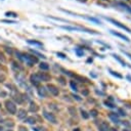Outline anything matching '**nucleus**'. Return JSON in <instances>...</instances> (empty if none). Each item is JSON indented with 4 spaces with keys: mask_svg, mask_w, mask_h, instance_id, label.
Here are the masks:
<instances>
[{
    "mask_svg": "<svg viewBox=\"0 0 131 131\" xmlns=\"http://www.w3.org/2000/svg\"><path fill=\"white\" fill-rule=\"evenodd\" d=\"M38 94L41 96V97H46V96H47L46 89L44 88V87H38Z\"/></svg>",
    "mask_w": 131,
    "mask_h": 131,
    "instance_id": "nucleus-12",
    "label": "nucleus"
},
{
    "mask_svg": "<svg viewBox=\"0 0 131 131\" xmlns=\"http://www.w3.org/2000/svg\"><path fill=\"white\" fill-rule=\"evenodd\" d=\"M28 44L30 45H34V46H38V47H43V44L41 42L37 41V40H28Z\"/></svg>",
    "mask_w": 131,
    "mask_h": 131,
    "instance_id": "nucleus-11",
    "label": "nucleus"
},
{
    "mask_svg": "<svg viewBox=\"0 0 131 131\" xmlns=\"http://www.w3.org/2000/svg\"><path fill=\"white\" fill-rule=\"evenodd\" d=\"M38 110H39V107L37 105L35 102H33V101H31V104H30V111L31 112H38Z\"/></svg>",
    "mask_w": 131,
    "mask_h": 131,
    "instance_id": "nucleus-15",
    "label": "nucleus"
},
{
    "mask_svg": "<svg viewBox=\"0 0 131 131\" xmlns=\"http://www.w3.org/2000/svg\"><path fill=\"white\" fill-rule=\"evenodd\" d=\"M12 68L15 69V70H23V68L20 67V66H18V64H17L15 61H12Z\"/></svg>",
    "mask_w": 131,
    "mask_h": 131,
    "instance_id": "nucleus-24",
    "label": "nucleus"
},
{
    "mask_svg": "<svg viewBox=\"0 0 131 131\" xmlns=\"http://www.w3.org/2000/svg\"><path fill=\"white\" fill-rule=\"evenodd\" d=\"M47 89H48V91L50 92L52 95H54V96H57L58 94H60V90H58L57 87L55 85H53V84H48Z\"/></svg>",
    "mask_w": 131,
    "mask_h": 131,
    "instance_id": "nucleus-5",
    "label": "nucleus"
},
{
    "mask_svg": "<svg viewBox=\"0 0 131 131\" xmlns=\"http://www.w3.org/2000/svg\"><path fill=\"white\" fill-rule=\"evenodd\" d=\"M5 15L6 17H17V12H13V11H7L5 12Z\"/></svg>",
    "mask_w": 131,
    "mask_h": 131,
    "instance_id": "nucleus-19",
    "label": "nucleus"
},
{
    "mask_svg": "<svg viewBox=\"0 0 131 131\" xmlns=\"http://www.w3.org/2000/svg\"><path fill=\"white\" fill-rule=\"evenodd\" d=\"M4 80H5V76L3 74L0 73V82H3Z\"/></svg>",
    "mask_w": 131,
    "mask_h": 131,
    "instance_id": "nucleus-33",
    "label": "nucleus"
},
{
    "mask_svg": "<svg viewBox=\"0 0 131 131\" xmlns=\"http://www.w3.org/2000/svg\"><path fill=\"white\" fill-rule=\"evenodd\" d=\"M30 81H31V83L33 84L34 86H38L39 85V83L41 82L39 79V77H38V75L37 74H33V75H31V77H30Z\"/></svg>",
    "mask_w": 131,
    "mask_h": 131,
    "instance_id": "nucleus-8",
    "label": "nucleus"
},
{
    "mask_svg": "<svg viewBox=\"0 0 131 131\" xmlns=\"http://www.w3.org/2000/svg\"><path fill=\"white\" fill-rule=\"evenodd\" d=\"M0 61H1L2 63H4V61H6V58L4 57V53H3V52H1V50H0Z\"/></svg>",
    "mask_w": 131,
    "mask_h": 131,
    "instance_id": "nucleus-27",
    "label": "nucleus"
},
{
    "mask_svg": "<svg viewBox=\"0 0 131 131\" xmlns=\"http://www.w3.org/2000/svg\"><path fill=\"white\" fill-rule=\"evenodd\" d=\"M123 52H124V51H123ZM124 53H125L129 58H131V54H130V53H128V52H124Z\"/></svg>",
    "mask_w": 131,
    "mask_h": 131,
    "instance_id": "nucleus-39",
    "label": "nucleus"
},
{
    "mask_svg": "<svg viewBox=\"0 0 131 131\" xmlns=\"http://www.w3.org/2000/svg\"><path fill=\"white\" fill-rule=\"evenodd\" d=\"M70 85H71L72 89H73L74 91H77V90H78V88H77V85H76V84H75V82H74V81H71V82H70Z\"/></svg>",
    "mask_w": 131,
    "mask_h": 131,
    "instance_id": "nucleus-25",
    "label": "nucleus"
},
{
    "mask_svg": "<svg viewBox=\"0 0 131 131\" xmlns=\"http://www.w3.org/2000/svg\"><path fill=\"white\" fill-rule=\"evenodd\" d=\"M105 105H107V107H109V108H115L114 105H112L111 102H108V101H105Z\"/></svg>",
    "mask_w": 131,
    "mask_h": 131,
    "instance_id": "nucleus-30",
    "label": "nucleus"
},
{
    "mask_svg": "<svg viewBox=\"0 0 131 131\" xmlns=\"http://www.w3.org/2000/svg\"><path fill=\"white\" fill-rule=\"evenodd\" d=\"M81 116H82V118H83V119H85V120L89 118V115L87 114V112L84 111L83 109H81Z\"/></svg>",
    "mask_w": 131,
    "mask_h": 131,
    "instance_id": "nucleus-21",
    "label": "nucleus"
},
{
    "mask_svg": "<svg viewBox=\"0 0 131 131\" xmlns=\"http://www.w3.org/2000/svg\"><path fill=\"white\" fill-rule=\"evenodd\" d=\"M61 29H65V30H68V31H77V32H85V33H88V34H93V35H98L97 32L92 31V30H89V29H86V28L67 27V26H61Z\"/></svg>",
    "mask_w": 131,
    "mask_h": 131,
    "instance_id": "nucleus-2",
    "label": "nucleus"
},
{
    "mask_svg": "<svg viewBox=\"0 0 131 131\" xmlns=\"http://www.w3.org/2000/svg\"><path fill=\"white\" fill-rule=\"evenodd\" d=\"M43 115H44V117L49 121V122H51V123H53V124L57 123V118L53 116V114L48 113V112L44 111V112H43Z\"/></svg>",
    "mask_w": 131,
    "mask_h": 131,
    "instance_id": "nucleus-6",
    "label": "nucleus"
},
{
    "mask_svg": "<svg viewBox=\"0 0 131 131\" xmlns=\"http://www.w3.org/2000/svg\"><path fill=\"white\" fill-rule=\"evenodd\" d=\"M17 115L18 119H21V120L26 119V118H27V111L24 110V109H20V110L17 111Z\"/></svg>",
    "mask_w": 131,
    "mask_h": 131,
    "instance_id": "nucleus-10",
    "label": "nucleus"
},
{
    "mask_svg": "<svg viewBox=\"0 0 131 131\" xmlns=\"http://www.w3.org/2000/svg\"><path fill=\"white\" fill-rule=\"evenodd\" d=\"M124 131H127V130H124Z\"/></svg>",
    "mask_w": 131,
    "mask_h": 131,
    "instance_id": "nucleus-48",
    "label": "nucleus"
},
{
    "mask_svg": "<svg viewBox=\"0 0 131 131\" xmlns=\"http://www.w3.org/2000/svg\"><path fill=\"white\" fill-rule=\"evenodd\" d=\"M17 55H18V58H20V60L26 61V64H28L30 67L33 66L34 64H37L39 61L37 57H34V55H31V54H28V53H21V52H17Z\"/></svg>",
    "mask_w": 131,
    "mask_h": 131,
    "instance_id": "nucleus-1",
    "label": "nucleus"
},
{
    "mask_svg": "<svg viewBox=\"0 0 131 131\" xmlns=\"http://www.w3.org/2000/svg\"><path fill=\"white\" fill-rule=\"evenodd\" d=\"M73 97H74L75 99H77L78 101H80V100H81V97H79V96H78V95H75V94H73Z\"/></svg>",
    "mask_w": 131,
    "mask_h": 131,
    "instance_id": "nucleus-36",
    "label": "nucleus"
},
{
    "mask_svg": "<svg viewBox=\"0 0 131 131\" xmlns=\"http://www.w3.org/2000/svg\"><path fill=\"white\" fill-rule=\"evenodd\" d=\"M6 125H7V127H12L13 126V123H6Z\"/></svg>",
    "mask_w": 131,
    "mask_h": 131,
    "instance_id": "nucleus-38",
    "label": "nucleus"
},
{
    "mask_svg": "<svg viewBox=\"0 0 131 131\" xmlns=\"http://www.w3.org/2000/svg\"><path fill=\"white\" fill-rule=\"evenodd\" d=\"M73 131H80V129L79 128H76V129H74Z\"/></svg>",
    "mask_w": 131,
    "mask_h": 131,
    "instance_id": "nucleus-42",
    "label": "nucleus"
},
{
    "mask_svg": "<svg viewBox=\"0 0 131 131\" xmlns=\"http://www.w3.org/2000/svg\"><path fill=\"white\" fill-rule=\"evenodd\" d=\"M110 73L113 75V76H115V77H117V78H119V79H122L123 78V76L122 75H120V74H118L117 72H114V71H112V70H110Z\"/></svg>",
    "mask_w": 131,
    "mask_h": 131,
    "instance_id": "nucleus-23",
    "label": "nucleus"
},
{
    "mask_svg": "<svg viewBox=\"0 0 131 131\" xmlns=\"http://www.w3.org/2000/svg\"><path fill=\"white\" fill-rule=\"evenodd\" d=\"M112 55H113V57H114V58H116V60H117L118 61H119V63H120L121 65H122V66H123V67H125V66H126V63H125V61H123L122 58H121V57H120L118 54H116V53H113Z\"/></svg>",
    "mask_w": 131,
    "mask_h": 131,
    "instance_id": "nucleus-16",
    "label": "nucleus"
},
{
    "mask_svg": "<svg viewBox=\"0 0 131 131\" xmlns=\"http://www.w3.org/2000/svg\"><path fill=\"white\" fill-rule=\"evenodd\" d=\"M110 33L112 34V35L117 36V37H119V38L123 39L124 41H126V42H130V39L128 38V37L125 36V35H123V34H121V33H119V32H116V31H114V30H110Z\"/></svg>",
    "mask_w": 131,
    "mask_h": 131,
    "instance_id": "nucleus-7",
    "label": "nucleus"
},
{
    "mask_svg": "<svg viewBox=\"0 0 131 131\" xmlns=\"http://www.w3.org/2000/svg\"><path fill=\"white\" fill-rule=\"evenodd\" d=\"M7 131H12V130H10V129H9V130H7Z\"/></svg>",
    "mask_w": 131,
    "mask_h": 131,
    "instance_id": "nucleus-46",
    "label": "nucleus"
},
{
    "mask_svg": "<svg viewBox=\"0 0 131 131\" xmlns=\"http://www.w3.org/2000/svg\"><path fill=\"white\" fill-rule=\"evenodd\" d=\"M37 75H38L40 81H45V82H47V81H50V79H51L50 75H48L46 73H37Z\"/></svg>",
    "mask_w": 131,
    "mask_h": 131,
    "instance_id": "nucleus-9",
    "label": "nucleus"
},
{
    "mask_svg": "<svg viewBox=\"0 0 131 131\" xmlns=\"http://www.w3.org/2000/svg\"><path fill=\"white\" fill-rule=\"evenodd\" d=\"M127 10H128V11H130V12H131V8H130V7H128V9H127Z\"/></svg>",
    "mask_w": 131,
    "mask_h": 131,
    "instance_id": "nucleus-44",
    "label": "nucleus"
},
{
    "mask_svg": "<svg viewBox=\"0 0 131 131\" xmlns=\"http://www.w3.org/2000/svg\"><path fill=\"white\" fill-rule=\"evenodd\" d=\"M112 131H117V130H115V129H112Z\"/></svg>",
    "mask_w": 131,
    "mask_h": 131,
    "instance_id": "nucleus-45",
    "label": "nucleus"
},
{
    "mask_svg": "<svg viewBox=\"0 0 131 131\" xmlns=\"http://www.w3.org/2000/svg\"><path fill=\"white\" fill-rule=\"evenodd\" d=\"M18 131H28V129L26 128V127H24V126H20V127H18Z\"/></svg>",
    "mask_w": 131,
    "mask_h": 131,
    "instance_id": "nucleus-32",
    "label": "nucleus"
},
{
    "mask_svg": "<svg viewBox=\"0 0 131 131\" xmlns=\"http://www.w3.org/2000/svg\"><path fill=\"white\" fill-rule=\"evenodd\" d=\"M127 79L130 80V82H131V76H130V75H128V76H127Z\"/></svg>",
    "mask_w": 131,
    "mask_h": 131,
    "instance_id": "nucleus-40",
    "label": "nucleus"
},
{
    "mask_svg": "<svg viewBox=\"0 0 131 131\" xmlns=\"http://www.w3.org/2000/svg\"><path fill=\"white\" fill-rule=\"evenodd\" d=\"M26 122L28 124H35L36 123V120L34 117H27L26 118Z\"/></svg>",
    "mask_w": 131,
    "mask_h": 131,
    "instance_id": "nucleus-18",
    "label": "nucleus"
},
{
    "mask_svg": "<svg viewBox=\"0 0 131 131\" xmlns=\"http://www.w3.org/2000/svg\"><path fill=\"white\" fill-rule=\"evenodd\" d=\"M119 112H120V113H121L120 115H122V116H125V115H126V114H125V112H123L122 110H119Z\"/></svg>",
    "mask_w": 131,
    "mask_h": 131,
    "instance_id": "nucleus-37",
    "label": "nucleus"
},
{
    "mask_svg": "<svg viewBox=\"0 0 131 131\" xmlns=\"http://www.w3.org/2000/svg\"><path fill=\"white\" fill-rule=\"evenodd\" d=\"M39 68L41 69L42 71H47L49 69V66H48V64H46V63H41L39 65Z\"/></svg>",
    "mask_w": 131,
    "mask_h": 131,
    "instance_id": "nucleus-17",
    "label": "nucleus"
},
{
    "mask_svg": "<svg viewBox=\"0 0 131 131\" xmlns=\"http://www.w3.org/2000/svg\"><path fill=\"white\" fill-rule=\"evenodd\" d=\"M87 63H92V58H89V60L87 61Z\"/></svg>",
    "mask_w": 131,
    "mask_h": 131,
    "instance_id": "nucleus-41",
    "label": "nucleus"
},
{
    "mask_svg": "<svg viewBox=\"0 0 131 131\" xmlns=\"http://www.w3.org/2000/svg\"><path fill=\"white\" fill-rule=\"evenodd\" d=\"M82 94L83 95H88L89 94V91L87 89H85V90H83V91H82Z\"/></svg>",
    "mask_w": 131,
    "mask_h": 131,
    "instance_id": "nucleus-34",
    "label": "nucleus"
},
{
    "mask_svg": "<svg viewBox=\"0 0 131 131\" xmlns=\"http://www.w3.org/2000/svg\"><path fill=\"white\" fill-rule=\"evenodd\" d=\"M97 114H98V112L96 110H91V111H90V115H91L92 117H96V116H97Z\"/></svg>",
    "mask_w": 131,
    "mask_h": 131,
    "instance_id": "nucleus-29",
    "label": "nucleus"
},
{
    "mask_svg": "<svg viewBox=\"0 0 131 131\" xmlns=\"http://www.w3.org/2000/svg\"><path fill=\"white\" fill-rule=\"evenodd\" d=\"M31 51H32V52H33V53H34V54L38 55V57H39L45 58V55H43V54H41V53H40V52H38V51H36V50H31Z\"/></svg>",
    "mask_w": 131,
    "mask_h": 131,
    "instance_id": "nucleus-26",
    "label": "nucleus"
},
{
    "mask_svg": "<svg viewBox=\"0 0 131 131\" xmlns=\"http://www.w3.org/2000/svg\"><path fill=\"white\" fill-rule=\"evenodd\" d=\"M58 81H60V83L61 84V85H66V84H67L65 78H63V77H58Z\"/></svg>",
    "mask_w": 131,
    "mask_h": 131,
    "instance_id": "nucleus-28",
    "label": "nucleus"
},
{
    "mask_svg": "<svg viewBox=\"0 0 131 131\" xmlns=\"http://www.w3.org/2000/svg\"><path fill=\"white\" fill-rule=\"evenodd\" d=\"M76 108L75 107H70L69 108V113H70L72 116H76Z\"/></svg>",
    "mask_w": 131,
    "mask_h": 131,
    "instance_id": "nucleus-22",
    "label": "nucleus"
},
{
    "mask_svg": "<svg viewBox=\"0 0 131 131\" xmlns=\"http://www.w3.org/2000/svg\"><path fill=\"white\" fill-rule=\"evenodd\" d=\"M105 18L107 21L110 22V23H112L113 25H115L116 27L120 28V29H122V30H124V31H126V32H128V33H131V29H130V28L126 27L125 25H123V24H121L120 22H118V21H116V20H114V18H111V17H105Z\"/></svg>",
    "mask_w": 131,
    "mask_h": 131,
    "instance_id": "nucleus-3",
    "label": "nucleus"
},
{
    "mask_svg": "<svg viewBox=\"0 0 131 131\" xmlns=\"http://www.w3.org/2000/svg\"><path fill=\"white\" fill-rule=\"evenodd\" d=\"M2 22H3V23H8V24H15V22H13V21H6V20H4Z\"/></svg>",
    "mask_w": 131,
    "mask_h": 131,
    "instance_id": "nucleus-35",
    "label": "nucleus"
},
{
    "mask_svg": "<svg viewBox=\"0 0 131 131\" xmlns=\"http://www.w3.org/2000/svg\"><path fill=\"white\" fill-rule=\"evenodd\" d=\"M75 53H76L78 57H83V55H84V51H83V49L75 48Z\"/></svg>",
    "mask_w": 131,
    "mask_h": 131,
    "instance_id": "nucleus-20",
    "label": "nucleus"
},
{
    "mask_svg": "<svg viewBox=\"0 0 131 131\" xmlns=\"http://www.w3.org/2000/svg\"><path fill=\"white\" fill-rule=\"evenodd\" d=\"M109 124L107 122H102L99 125V131H109Z\"/></svg>",
    "mask_w": 131,
    "mask_h": 131,
    "instance_id": "nucleus-14",
    "label": "nucleus"
},
{
    "mask_svg": "<svg viewBox=\"0 0 131 131\" xmlns=\"http://www.w3.org/2000/svg\"><path fill=\"white\" fill-rule=\"evenodd\" d=\"M0 108H1V104H0Z\"/></svg>",
    "mask_w": 131,
    "mask_h": 131,
    "instance_id": "nucleus-47",
    "label": "nucleus"
},
{
    "mask_svg": "<svg viewBox=\"0 0 131 131\" xmlns=\"http://www.w3.org/2000/svg\"><path fill=\"white\" fill-rule=\"evenodd\" d=\"M4 105H5V109L7 110V112L9 114L14 115L17 113V107H15V105L11 100H6Z\"/></svg>",
    "mask_w": 131,
    "mask_h": 131,
    "instance_id": "nucleus-4",
    "label": "nucleus"
},
{
    "mask_svg": "<svg viewBox=\"0 0 131 131\" xmlns=\"http://www.w3.org/2000/svg\"><path fill=\"white\" fill-rule=\"evenodd\" d=\"M2 130H3V128H2V126L0 125V131H2Z\"/></svg>",
    "mask_w": 131,
    "mask_h": 131,
    "instance_id": "nucleus-43",
    "label": "nucleus"
},
{
    "mask_svg": "<svg viewBox=\"0 0 131 131\" xmlns=\"http://www.w3.org/2000/svg\"><path fill=\"white\" fill-rule=\"evenodd\" d=\"M57 57H60L61 58H66V55L64 53H61V52H57Z\"/></svg>",
    "mask_w": 131,
    "mask_h": 131,
    "instance_id": "nucleus-31",
    "label": "nucleus"
},
{
    "mask_svg": "<svg viewBox=\"0 0 131 131\" xmlns=\"http://www.w3.org/2000/svg\"><path fill=\"white\" fill-rule=\"evenodd\" d=\"M109 117H110V119L113 121L114 123H119V118H118V115H117V114H115V113H110Z\"/></svg>",
    "mask_w": 131,
    "mask_h": 131,
    "instance_id": "nucleus-13",
    "label": "nucleus"
}]
</instances>
